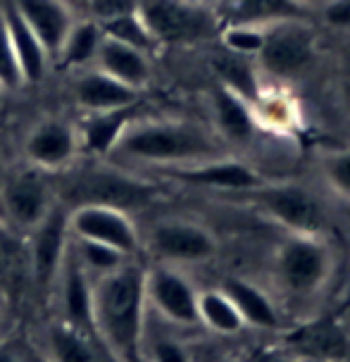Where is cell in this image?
<instances>
[{"label":"cell","instance_id":"44","mask_svg":"<svg viewBox=\"0 0 350 362\" xmlns=\"http://www.w3.org/2000/svg\"><path fill=\"white\" fill-rule=\"evenodd\" d=\"M346 95H348V100H350V69H348V74H346Z\"/></svg>","mask_w":350,"mask_h":362},{"label":"cell","instance_id":"38","mask_svg":"<svg viewBox=\"0 0 350 362\" xmlns=\"http://www.w3.org/2000/svg\"><path fill=\"white\" fill-rule=\"evenodd\" d=\"M8 334H10V317L5 305L0 303V341H8Z\"/></svg>","mask_w":350,"mask_h":362},{"label":"cell","instance_id":"10","mask_svg":"<svg viewBox=\"0 0 350 362\" xmlns=\"http://www.w3.org/2000/svg\"><path fill=\"white\" fill-rule=\"evenodd\" d=\"M57 205V193L45 172L36 167L19 170L0 186V210L12 231L27 236Z\"/></svg>","mask_w":350,"mask_h":362},{"label":"cell","instance_id":"15","mask_svg":"<svg viewBox=\"0 0 350 362\" xmlns=\"http://www.w3.org/2000/svg\"><path fill=\"white\" fill-rule=\"evenodd\" d=\"M210 127L215 129L231 153L248 151L257 144L262 134H267L257 122L250 103L222 83H215L210 93Z\"/></svg>","mask_w":350,"mask_h":362},{"label":"cell","instance_id":"40","mask_svg":"<svg viewBox=\"0 0 350 362\" xmlns=\"http://www.w3.org/2000/svg\"><path fill=\"white\" fill-rule=\"evenodd\" d=\"M296 3L301 5L303 10H308L310 15L315 17V12L320 10V8H324V5H327V3H332V0H296Z\"/></svg>","mask_w":350,"mask_h":362},{"label":"cell","instance_id":"6","mask_svg":"<svg viewBox=\"0 0 350 362\" xmlns=\"http://www.w3.org/2000/svg\"><path fill=\"white\" fill-rule=\"evenodd\" d=\"M139 15L160 45L200 43L219 31L212 5L198 0H139Z\"/></svg>","mask_w":350,"mask_h":362},{"label":"cell","instance_id":"3","mask_svg":"<svg viewBox=\"0 0 350 362\" xmlns=\"http://www.w3.org/2000/svg\"><path fill=\"white\" fill-rule=\"evenodd\" d=\"M60 174L69 179L60 191L64 200H72L64 205L67 210L76 205H107L132 215L134 210L148 208L160 196L155 177L136 174V170H127L110 160H91L86 167L76 163Z\"/></svg>","mask_w":350,"mask_h":362},{"label":"cell","instance_id":"2","mask_svg":"<svg viewBox=\"0 0 350 362\" xmlns=\"http://www.w3.org/2000/svg\"><path fill=\"white\" fill-rule=\"evenodd\" d=\"M146 313V267L136 257L93 279L95 336L119 362L144 346Z\"/></svg>","mask_w":350,"mask_h":362},{"label":"cell","instance_id":"23","mask_svg":"<svg viewBox=\"0 0 350 362\" xmlns=\"http://www.w3.org/2000/svg\"><path fill=\"white\" fill-rule=\"evenodd\" d=\"M219 27L224 24H252L267 27L281 19H305L313 17L296 0H217L212 5Z\"/></svg>","mask_w":350,"mask_h":362},{"label":"cell","instance_id":"17","mask_svg":"<svg viewBox=\"0 0 350 362\" xmlns=\"http://www.w3.org/2000/svg\"><path fill=\"white\" fill-rule=\"evenodd\" d=\"M72 100L83 115L107 112V110L139 105L141 90L129 88L127 83L112 79L98 67H88L72 76Z\"/></svg>","mask_w":350,"mask_h":362},{"label":"cell","instance_id":"1","mask_svg":"<svg viewBox=\"0 0 350 362\" xmlns=\"http://www.w3.org/2000/svg\"><path fill=\"white\" fill-rule=\"evenodd\" d=\"M231 153L210 124L186 117H136L119 136L110 163L127 170L148 167L170 170V167L196 165L203 160Z\"/></svg>","mask_w":350,"mask_h":362},{"label":"cell","instance_id":"47","mask_svg":"<svg viewBox=\"0 0 350 362\" xmlns=\"http://www.w3.org/2000/svg\"><path fill=\"white\" fill-rule=\"evenodd\" d=\"M215 362H229V360H215Z\"/></svg>","mask_w":350,"mask_h":362},{"label":"cell","instance_id":"13","mask_svg":"<svg viewBox=\"0 0 350 362\" xmlns=\"http://www.w3.org/2000/svg\"><path fill=\"white\" fill-rule=\"evenodd\" d=\"M27 264L31 281L41 291H53L57 272L69 250L67 208L57 200L48 217L27 234Z\"/></svg>","mask_w":350,"mask_h":362},{"label":"cell","instance_id":"22","mask_svg":"<svg viewBox=\"0 0 350 362\" xmlns=\"http://www.w3.org/2000/svg\"><path fill=\"white\" fill-rule=\"evenodd\" d=\"M93 67L103 69L105 74H110L112 79L127 83L134 90H144L151 86L153 81V62L151 55L144 53L139 48H132L127 43L112 41V38L103 36V43L95 55Z\"/></svg>","mask_w":350,"mask_h":362},{"label":"cell","instance_id":"25","mask_svg":"<svg viewBox=\"0 0 350 362\" xmlns=\"http://www.w3.org/2000/svg\"><path fill=\"white\" fill-rule=\"evenodd\" d=\"M222 291L229 296V300L241 313L245 325L260 327V329H279L281 317H279L276 305L260 286L243 276H226L222 281Z\"/></svg>","mask_w":350,"mask_h":362},{"label":"cell","instance_id":"45","mask_svg":"<svg viewBox=\"0 0 350 362\" xmlns=\"http://www.w3.org/2000/svg\"><path fill=\"white\" fill-rule=\"evenodd\" d=\"M31 362H48V360H45V358H43V355H36V358H34V360H31Z\"/></svg>","mask_w":350,"mask_h":362},{"label":"cell","instance_id":"9","mask_svg":"<svg viewBox=\"0 0 350 362\" xmlns=\"http://www.w3.org/2000/svg\"><path fill=\"white\" fill-rule=\"evenodd\" d=\"M141 243H146V248L160 262L174 267L210 262L219 250L217 236L205 224L184 217H167L155 222Z\"/></svg>","mask_w":350,"mask_h":362},{"label":"cell","instance_id":"16","mask_svg":"<svg viewBox=\"0 0 350 362\" xmlns=\"http://www.w3.org/2000/svg\"><path fill=\"white\" fill-rule=\"evenodd\" d=\"M57 293V310L60 320L67 322L81 332L95 334L93 327V276L76 262L72 248L67 250L62 260V267L57 272V279L53 284Z\"/></svg>","mask_w":350,"mask_h":362},{"label":"cell","instance_id":"8","mask_svg":"<svg viewBox=\"0 0 350 362\" xmlns=\"http://www.w3.org/2000/svg\"><path fill=\"white\" fill-rule=\"evenodd\" d=\"M151 174L162 181H174V184L193 186V189L226 193V196H238V193L260 189L262 184L269 181L260 172V167H255L250 160H245L236 153H226L196 165L155 170Z\"/></svg>","mask_w":350,"mask_h":362},{"label":"cell","instance_id":"42","mask_svg":"<svg viewBox=\"0 0 350 362\" xmlns=\"http://www.w3.org/2000/svg\"><path fill=\"white\" fill-rule=\"evenodd\" d=\"M124 362H151V360H148V358H146V355H144V353H141V351H139V353L129 355V358H127Z\"/></svg>","mask_w":350,"mask_h":362},{"label":"cell","instance_id":"20","mask_svg":"<svg viewBox=\"0 0 350 362\" xmlns=\"http://www.w3.org/2000/svg\"><path fill=\"white\" fill-rule=\"evenodd\" d=\"M136 117H141L139 105L107 110V112H88L83 115L76 124L79 132V146L81 158L88 160H107L110 153L115 151L119 136L132 124Z\"/></svg>","mask_w":350,"mask_h":362},{"label":"cell","instance_id":"30","mask_svg":"<svg viewBox=\"0 0 350 362\" xmlns=\"http://www.w3.org/2000/svg\"><path fill=\"white\" fill-rule=\"evenodd\" d=\"M98 24L103 29V36L112 38V41H119V43H127V45H132V48H139L148 55H153L155 50L160 48V43L155 41V36L151 34L144 17L139 15V10L127 12V15H117Z\"/></svg>","mask_w":350,"mask_h":362},{"label":"cell","instance_id":"35","mask_svg":"<svg viewBox=\"0 0 350 362\" xmlns=\"http://www.w3.org/2000/svg\"><path fill=\"white\" fill-rule=\"evenodd\" d=\"M317 24L336 34H350V0H332L315 12Z\"/></svg>","mask_w":350,"mask_h":362},{"label":"cell","instance_id":"37","mask_svg":"<svg viewBox=\"0 0 350 362\" xmlns=\"http://www.w3.org/2000/svg\"><path fill=\"white\" fill-rule=\"evenodd\" d=\"M134 10H139V0H86V15L95 22H105Z\"/></svg>","mask_w":350,"mask_h":362},{"label":"cell","instance_id":"27","mask_svg":"<svg viewBox=\"0 0 350 362\" xmlns=\"http://www.w3.org/2000/svg\"><path fill=\"white\" fill-rule=\"evenodd\" d=\"M100 43H103L100 24L88 15L76 17L53 62L62 64V67L72 74L81 72V69H88L95 64V55H98Z\"/></svg>","mask_w":350,"mask_h":362},{"label":"cell","instance_id":"7","mask_svg":"<svg viewBox=\"0 0 350 362\" xmlns=\"http://www.w3.org/2000/svg\"><path fill=\"white\" fill-rule=\"evenodd\" d=\"M238 198L248 200L252 208L281 224L288 234H322L327 224L320 200L296 184L267 181L260 189L238 193Z\"/></svg>","mask_w":350,"mask_h":362},{"label":"cell","instance_id":"36","mask_svg":"<svg viewBox=\"0 0 350 362\" xmlns=\"http://www.w3.org/2000/svg\"><path fill=\"white\" fill-rule=\"evenodd\" d=\"M141 353L151 362H191V355L177 339H155L141 346Z\"/></svg>","mask_w":350,"mask_h":362},{"label":"cell","instance_id":"34","mask_svg":"<svg viewBox=\"0 0 350 362\" xmlns=\"http://www.w3.org/2000/svg\"><path fill=\"white\" fill-rule=\"evenodd\" d=\"M19 86H24L22 74H19L17 57H15V50H12L8 27H5L3 10H0V88H3V90H15Z\"/></svg>","mask_w":350,"mask_h":362},{"label":"cell","instance_id":"11","mask_svg":"<svg viewBox=\"0 0 350 362\" xmlns=\"http://www.w3.org/2000/svg\"><path fill=\"white\" fill-rule=\"evenodd\" d=\"M146 303L160 320L174 327H198V291L174 264L146 267Z\"/></svg>","mask_w":350,"mask_h":362},{"label":"cell","instance_id":"26","mask_svg":"<svg viewBox=\"0 0 350 362\" xmlns=\"http://www.w3.org/2000/svg\"><path fill=\"white\" fill-rule=\"evenodd\" d=\"M210 69L215 74L217 83L231 88L233 93H238L241 98H245L252 105L260 93L264 76L257 69V62L250 60V57H241L233 55L229 50L217 48L215 53L210 55Z\"/></svg>","mask_w":350,"mask_h":362},{"label":"cell","instance_id":"33","mask_svg":"<svg viewBox=\"0 0 350 362\" xmlns=\"http://www.w3.org/2000/svg\"><path fill=\"white\" fill-rule=\"evenodd\" d=\"M320 172L334 196L350 203V146L324 153L320 158Z\"/></svg>","mask_w":350,"mask_h":362},{"label":"cell","instance_id":"24","mask_svg":"<svg viewBox=\"0 0 350 362\" xmlns=\"http://www.w3.org/2000/svg\"><path fill=\"white\" fill-rule=\"evenodd\" d=\"M3 17H5V27H8L12 50H15L17 57L19 74H22V83L24 86L43 83L45 76H48L50 64H53L48 50L43 48V43L38 41L34 31L24 24V19L17 15L15 8L3 10Z\"/></svg>","mask_w":350,"mask_h":362},{"label":"cell","instance_id":"29","mask_svg":"<svg viewBox=\"0 0 350 362\" xmlns=\"http://www.w3.org/2000/svg\"><path fill=\"white\" fill-rule=\"evenodd\" d=\"M198 315H200V325H205L207 329L217 334H238L245 327L241 313L236 310V305L229 300V296L222 288H210V291H200L198 293Z\"/></svg>","mask_w":350,"mask_h":362},{"label":"cell","instance_id":"43","mask_svg":"<svg viewBox=\"0 0 350 362\" xmlns=\"http://www.w3.org/2000/svg\"><path fill=\"white\" fill-rule=\"evenodd\" d=\"M69 5H72V8L76 10V8H81L83 12H86V0H67Z\"/></svg>","mask_w":350,"mask_h":362},{"label":"cell","instance_id":"21","mask_svg":"<svg viewBox=\"0 0 350 362\" xmlns=\"http://www.w3.org/2000/svg\"><path fill=\"white\" fill-rule=\"evenodd\" d=\"M255 117L267 134L274 136H296L303 127V107L284 83H269L264 79L255 103Z\"/></svg>","mask_w":350,"mask_h":362},{"label":"cell","instance_id":"5","mask_svg":"<svg viewBox=\"0 0 350 362\" xmlns=\"http://www.w3.org/2000/svg\"><path fill=\"white\" fill-rule=\"evenodd\" d=\"M334 255L322 234H288L274 248L272 274L276 286L293 298H310L327 286Z\"/></svg>","mask_w":350,"mask_h":362},{"label":"cell","instance_id":"12","mask_svg":"<svg viewBox=\"0 0 350 362\" xmlns=\"http://www.w3.org/2000/svg\"><path fill=\"white\" fill-rule=\"evenodd\" d=\"M69 236L105 243L129 257H136L144 248L141 234L129 212L107 205H76L67 210Z\"/></svg>","mask_w":350,"mask_h":362},{"label":"cell","instance_id":"46","mask_svg":"<svg viewBox=\"0 0 350 362\" xmlns=\"http://www.w3.org/2000/svg\"><path fill=\"white\" fill-rule=\"evenodd\" d=\"M3 93H5V90H3V88H0V98H3Z\"/></svg>","mask_w":350,"mask_h":362},{"label":"cell","instance_id":"19","mask_svg":"<svg viewBox=\"0 0 350 362\" xmlns=\"http://www.w3.org/2000/svg\"><path fill=\"white\" fill-rule=\"evenodd\" d=\"M43 358L48 362H119L95 334L67 322H53L43 334Z\"/></svg>","mask_w":350,"mask_h":362},{"label":"cell","instance_id":"41","mask_svg":"<svg viewBox=\"0 0 350 362\" xmlns=\"http://www.w3.org/2000/svg\"><path fill=\"white\" fill-rule=\"evenodd\" d=\"M250 362H291L288 358H284V355H279V353H267V351H260L252 358Z\"/></svg>","mask_w":350,"mask_h":362},{"label":"cell","instance_id":"18","mask_svg":"<svg viewBox=\"0 0 350 362\" xmlns=\"http://www.w3.org/2000/svg\"><path fill=\"white\" fill-rule=\"evenodd\" d=\"M12 8L24 19V24L34 31L43 48L48 50L50 60H55L57 50L72 29L76 12L67 0H15Z\"/></svg>","mask_w":350,"mask_h":362},{"label":"cell","instance_id":"39","mask_svg":"<svg viewBox=\"0 0 350 362\" xmlns=\"http://www.w3.org/2000/svg\"><path fill=\"white\" fill-rule=\"evenodd\" d=\"M0 362H24V360L19 358V355L12 351L5 341H0Z\"/></svg>","mask_w":350,"mask_h":362},{"label":"cell","instance_id":"4","mask_svg":"<svg viewBox=\"0 0 350 362\" xmlns=\"http://www.w3.org/2000/svg\"><path fill=\"white\" fill-rule=\"evenodd\" d=\"M255 62L264 79L279 83L308 76L320 62V34L315 17L267 24L262 50L257 53Z\"/></svg>","mask_w":350,"mask_h":362},{"label":"cell","instance_id":"32","mask_svg":"<svg viewBox=\"0 0 350 362\" xmlns=\"http://www.w3.org/2000/svg\"><path fill=\"white\" fill-rule=\"evenodd\" d=\"M219 48L229 50L233 55L250 57L255 60L264 43V27H252V24H224L217 31Z\"/></svg>","mask_w":350,"mask_h":362},{"label":"cell","instance_id":"31","mask_svg":"<svg viewBox=\"0 0 350 362\" xmlns=\"http://www.w3.org/2000/svg\"><path fill=\"white\" fill-rule=\"evenodd\" d=\"M69 248H72V255L76 257V262H79L93 279L122 267L127 260H132V257L119 253V250L110 248V245L98 243V241H88V238L69 236Z\"/></svg>","mask_w":350,"mask_h":362},{"label":"cell","instance_id":"28","mask_svg":"<svg viewBox=\"0 0 350 362\" xmlns=\"http://www.w3.org/2000/svg\"><path fill=\"white\" fill-rule=\"evenodd\" d=\"M286 348L313 360H339L348 351L346 334L332 322H310L286 336Z\"/></svg>","mask_w":350,"mask_h":362},{"label":"cell","instance_id":"14","mask_svg":"<svg viewBox=\"0 0 350 362\" xmlns=\"http://www.w3.org/2000/svg\"><path fill=\"white\" fill-rule=\"evenodd\" d=\"M24 158L29 167H36L45 174L69 170L81 158L76 124L60 117L41 119L24 141Z\"/></svg>","mask_w":350,"mask_h":362}]
</instances>
